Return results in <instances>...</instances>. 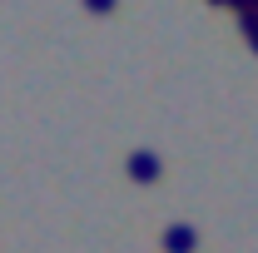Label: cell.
I'll return each instance as SVG.
<instances>
[{
    "mask_svg": "<svg viewBox=\"0 0 258 253\" xmlns=\"http://www.w3.org/2000/svg\"><path fill=\"white\" fill-rule=\"evenodd\" d=\"M129 174L134 179H154L159 174V159L149 154V149H139V154H129Z\"/></svg>",
    "mask_w": 258,
    "mask_h": 253,
    "instance_id": "1",
    "label": "cell"
},
{
    "mask_svg": "<svg viewBox=\"0 0 258 253\" xmlns=\"http://www.w3.org/2000/svg\"><path fill=\"white\" fill-rule=\"evenodd\" d=\"M164 248L169 253H189L194 248V228H169V233H164Z\"/></svg>",
    "mask_w": 258,
    "mask_h": 253,
    "instance_id": "2",
    "label": "cell"
},
{
    "mask_svg": "<svg viewBox=\"0 0 258 253\" xmlns=\"http://www.w3.org/2000/svg\"><path fill=\"white\" fill-rule=\"evenodd\" d=\"M114 5H119V0H85V10H99V15H109Z\"/></svg>",
    "mask_w": 258,
    "mask_h": 253,
    "instance_id": "3",
    "label": "cell"
},
{
    "mask_svg": "<svg viewBox=\"0 0 258 253\" xmlns=\"http://www.w3.org/2000/svg\"><path fill=\"white\" fill-rule=\"evenodd\" d=\"M248 45H253V50H258V35H248Z\"/></svg>",
    "mask_w": 258,
    "mask_h": 253,
    "instance_id": "4",
    "label": "cell"
}]
</instances>
